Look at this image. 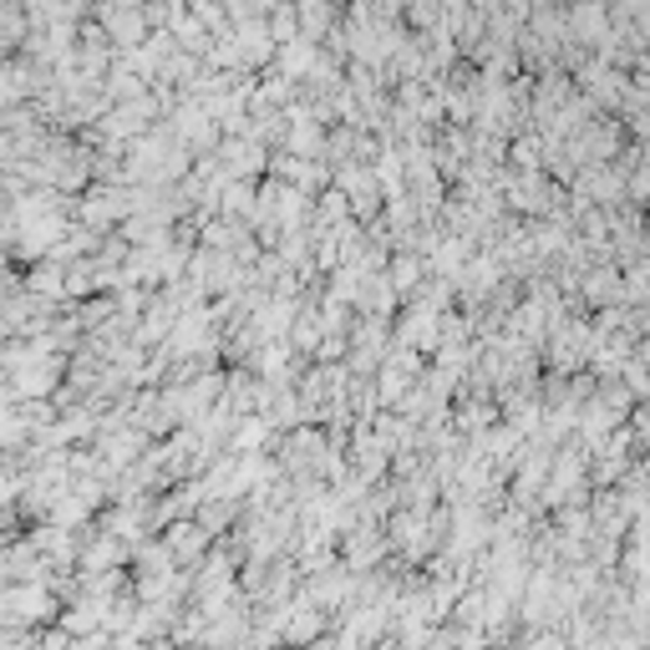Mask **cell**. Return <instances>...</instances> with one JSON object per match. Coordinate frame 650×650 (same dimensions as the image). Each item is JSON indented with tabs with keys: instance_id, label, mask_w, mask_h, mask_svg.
Masks as SVG:
<instances>
[{
	"instance_id": "6da1fadb",
	"label": "cell",
	"mask_w": 650,
	"mask_h": 650,
	"mask_svg": "<svg viewBox=\"0 0 650 650\" xmlns=\"http://www.w3.org/2000/svg\"><path fill=\"white\" fill-rule=\"evenodd\" d=\"M5 605H11L15 625H36L51 615V594H46L41 585H15V590H5Z\"/></svg>"
},
{
	"instance_id": "7a4b0ae2",
	"label": "cell",
	"mask_w": 650,
	"mask_h": 650,
	"mask_svg": "<svg viewBox=\"0 0 650 650\" xmlns=\"http://www.w3.org/2000/svg\"><path fill=\"white\" fill-rule=\"evenodd\" d=\"M26 290H31V296H36V300H51V296H61V275H57V269H36V275H31V280H26Z\"/></svg>"
},
{
	"instance_id": "3957f363",
	"label": "cell",
	"mask_w": 650,
	"mask_h": 650,
	"mask_svg": "<svg viewBox=\"0 0 650 650\" xmlns=\"http://www.w3.org/2000/svg\"><path fill=\"white\" fill-rule=\"evenodd\" d=\"M61 625L67 630H87V625H97V605H76L72 615H61Z\"/></svg>"
}]
</instances>
